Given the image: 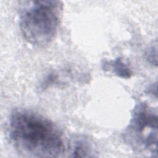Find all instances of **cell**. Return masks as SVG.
I'll return each instance as SVG.
<instances>
[{"label": "cell", "instance_id": "obj_2", "mask_svg": "<svg viewBox=\"0 0 158 158\" xmlns=\"http://www.w3.org/2000/svg\"><path fill=\"white\" fill-rule=\"evenodd\" d=\"M19 25L24 39L36 46H44L55 38L60 24L63 4L61 1L36 0L23 1Z\"/></svg>", "mask_w": 158, "mask_h": 158}, {"label": "cell", "instance_id": "obj_6", "mask_svg": "<svg viewBox=\"0 0 158 158\" xmlns=\"http://www.w3.org/2000/svg\"><path fill=\"white\" fill-rule=\"evenodd\" d=\"M146 57L148 61L151 64L157 65V47L151 46L146 52Z\"/></svg>", "mask_w": 158, "mask_h": 158}, {"label": "cell", "instance_id": "obj_3", "mask_svg": "<svg viewBox=\"0 0 158 158\" xmlns=\"http://www.w3.org/2000/svg\"><path fill=\"white\" fill-rule=\"evenodd\" d=\"M124 133V138L133 148L156 154L157 112L148 104L139 102L133 110L131 120Z\"/></svg>", "mask_w": 158, "mask_h": 158}, {"label": "cell", "instance_id": "obj_1", "mask_svg": "<svg viewBox=\"0 0 158 158\" xmlns=\"http://www.w3.org/2000/svg\"><path fill=\"white\" fill-rule=\"evenodd\" d=\"M9 136L15 150L27 157H58L65 151L63 134L50 119L32 110L17 109L9 122Z\"/></svg>", "mask_w": 158, "mask_h": 158}, {"label": "cell", "instance_id": "obj_5", "mask_svg": "<svg viewBox=\"0 0 158 158\" xmlns=\"http://www.w3.org/2000/svg\"><path fill=\"white\" fill-rule=\"evenodd\" d=\"M71 153L72 157H91L92 149L87 141L80 139L73 143Z\"/></svg>", "mask_w": 158, "mask_h": 158}, {"label": "cell", "instance_id": "obj_4", "mask_svg": "<svg viewBox=\"0 0 158 158\" xmlns=\"http://www.w3.org/2000/svg\"><path fill=\"white\" fill-rule=\"evenodd\" d=\"M103 65L104 69H109L115 73L117 76L122 78L128 79L132 75V71L130 67L122 59V58L118 57L115 59L110 61H106Z\"/></svg>", "mask_w": 158, "mask_h": 158}]
</instances>
